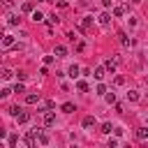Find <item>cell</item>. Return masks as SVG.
Masks as SVG:
<instances>
[{"label": "cell", "mask_w": 148, "mask_h": 148, "mask_svg": "<svg viewBox=\"0 0 148 148\" xmlns=\"http://www.w3.org/2000/svg\"><path fill=\"white\" fill-rule=\"evenodd\" d=\"M79 72H81V69H79V67H76V65H72V67H69V72H67V74H69V76H72V79H76V76H79Z\"/></svg>", "instance_id": "8fae6325"}, {"label": "cell", "mask_w": 148, "mask_h": 148, "mask_svg": "<svg viewBox=\"0 0 148 148\" xmlns=\"http://www.w3.org/2000/svg\"><path fill=\"white\" fill-rule=\"evenodd\" d=\"M16 143H18V136H16V134H12V136H9V148H14Z\"/></svg>", "instance_id": "603a6c76"}, {"label": "cell", "mask_w": 148, "mask_h": 148, "mask_svg": "<svg viewBox=\"0 0 148 148\" xmlns=\"http://www.w3.org/2000/svg\"><path fill=\"white\" fill-rule=\"evenodd\" d=\"M23 12H32V5L30 2H23Z\"/></svg>", "instance_id": "d4e9b609"}, {"label": "cell", "mask_w": 148, "mask_h": 148, "mask_svg": "<svg viewBox=\"0 0 148 148\" xmlns=\"http://www.w3.org/2000/svg\"><path fill=\"white\" fill-rule=\"evenodd\" d=\"M53 53H56L58 58H62V56H67V49H65L62 44H56V51H53Z\"/></svg>", "instance_id": "ba28073f"}, {"label": "cell", "mask_w": 148, "mask_h": 148, "mask_svg": "<svg viewBox=\"0 0 148 148\" xmlns=\"http://www.w3.org/2000/svg\"><path fill=\"white\" fill-rule=\"evenodd\" d=\"M7 23H9V25H16V23H18V16L9 14V16H7Z\"/></svg>", "instance_id": "ac0fdd59"}, {"label": "cell", "mask_w": 148, "mask_h": 148, "mask_svg": "<svg viewBox=\"0 0 148 148\" xmlns=\"http://www.w3.org/2000/svg\"><path fill=\"white\" fill-rule=\"evenodd\" d=\"M118 37H120V44H123V46H130V44H132V42H130V37H127L125 32H118Z\"/></svg>", "instance_id": "30bf717a"}, {"label": "cell", "mask_w": 148, "mask_h": 148, "mask_svg": "<svg viewBox=\"0 0 148 148\" xmlns=\"http://www.w3.org/2000/svg\"><path fill=\"white\" fill-rule=\"evenodd\" d=\"M76 88H79L81 92H88V83H86V81H79V83H76Z\"/></svg>", "instance_id": "d6986e66"}, {"label": "cell", "mask_w": 148, "mask_h": 148, "mask_svg": "<svg viewBox=\"0 0 148 148\" xmlns=\"http://www.w3.org/2000/svg\"><path fill=\"white\" fill-rule=\"evenodd\" d=\"M97 92H99V95H106V86L99 83V86H97Z\"/></svg>", "instance_id": "cb8c5ba5"}, {"label": "cell", "mask_w": 148, "mask_h": 148, "mask_svg": "<svg viewBox=\"0 0 148 148\" xmlns=\"http://www.w3.org/2000/svg\"><path fill=\"white\" fill-rule=\"evenodd\" d=\"M14 118H16V120H18V123H28V120H30V113H28V111H23V109H21V111H18V113H16V116H14Z\"/></svg>", "instance_id": "7a4b0ae2"}, {"label": "cell", "mask_w": 148, "mask_h": 148, "mask_svg": "<svg viewBox=\"0 0 148 148\" xmlns=\"http://www.w3.org/2000/svg\"><path fill=\"white\" fill-rule=\"evenodd\" d=\"M2 5H5V9H9L12 7V0H2Z\"/></svg>", "instance_id": "484cf974"}, {"label": "cell", "mask_w": 148, "mask_h": 148, "mask_svg": "<svg viewBox=\"0 0 148 148\" xmlns=\"http://www.w3.org/2000/svg\"><path fill=\"white\" fill-rule=\"evenodd\" d=\"M39 143H42V146H46V143H49V134H46V132H42V130H39Z\"/></svg>", "instance_id": "9a60e30c"}, {"label": "cell", "mask_w": 148, "mask_h": 148, "mask_svg": "<svg viewBox=\"0 0 148 148\" xmlns=\"http://www.w3.org/2000/svg\"><path fill=\"white\" fill-rule=\"evenodd\" d=\"M123 14H125V7H120V5L113 7V16H123Z\"/></svg>", "instance_id": "e0dca14e"}, {"label": "cell", "mask_w": 148, "mask_h": 148, "mask_svg": "<svg viewBox=\"0 0 148 148\" xmlns=\"http://www.w3.org/2000/svg\"><path fill=\"white\" fill-rule=\"evenodd\" d=\"M104 99H106L109 104H113V102H116V95H113V92H106V95H104Z\"/></svg>", "instance_id": "7402d4cb"}, {"label": "cell", "mask_w": 148, "mask_h": 148, "mask_svg": "<svg viewBox=\"0 0 148 148\" xmlns=\"http://www.w3.org/2000/svg\"><path fill=\"white\" fill-rule=\"evenodd\" d=\"M32 21H35V23H39V21H44V16H42L39 12H32Z\"/></svg>", "instance_id": "ffe728a7"}, {"label": "cell", "mask_w": 148, "mask_h": 148, "mask_svg": "<svg viewBox=\"0 0 148 148\" xmlns=\"http://www.w3.org/2000/svg\"><path fill=\"white\" fill-rule=\"evenodd\" d=\"M2 46H5V49L14 46V35H5V37H2Z\"/></svg>", "instance_id": "8992f818"}, {"label": "cell", "mask_w": 148, "mask_h": 148, "mask_svg": "<svg viewBox=\"0 0 148 148\" xmlns=\"http://www.w3.org/2000/svg\"><path fill=\"white\" fill-rule=\"evenodd\" d=\"M104 67H106V72H113V69H116V60H106Z\"/></svg>", "instance_id": "2e32d148"}, {"label": "cell", "mask_w": 148, "mask_h": 148, "mask_svg": "<svg viewBox=\"0 0 148 148\" xmlns=\"http://www.w3.org/2000/svg\"><path fill=\"white\" fill-rule=\"evenodd\" d=\"M127 99H130V102H136V99H139V90H130V92H127Z\"/></svg>", "instance_id": "7c38bea8"}, {"label": "cell", "mask_w": 148, "mask_h": 148, "mask_svg": "<svg viewBox=\"0 0 148 148\" xmlns=\"http://www.w3.org/2000/svg\"><path fill=\"white\" fill-rule=\"evenodd\" d=\"M14 92H16V95H18V92H25V86H23V83H16V86H14Z\"/></svg>", "instance_id": "44dd1931"}, {"label": "cell", "mask_w": 148, "mask_h": 148, "mask_svg": "<svg viewBox=\"0 0 148 148\" xmlns=\"http://www.w3.org/2000/svg\"><path fill=\"white\" fill-rule=\"evenodd\" d=\"M62 111H65V113H72V111H76V109H74L72 102H65V104H62Z\"/></svg>", "instance_id": "4fadbf2b"}, {"label": "cell", "mask_w": 148, "mask_h": 148, "mask_svg": "<svg viewBox=\"0 0 148 148\" xmlns=\"http://www.w3.org/2000/svg\"><path fill=\"white\" fill-rule=\"evenodd\" d=\"M136 139H139V141H146V139H148V127H139V130H136Z\"/></svg>", "instance_id": "277c9868"}, {"label": "cell", "mask_w": 148, "mask_h": 148, "mask_svg": "<svg viewBox=\"0 0 148 148\" xmlns=\"http://www.w3.org/2000/svg\"><path fill=\"white\" fill-rule=\"evenodd\" d=\"M102 132H104V134H111V132H113V125H111V123H102Z\"/></svg>", "instance_id": "5bb4252c"}, {"label": "cell", "mask_w": 148, "mask_h": 148, "mask_svg": "<svg viewBox=\"0 0 148 148\" xmlns=\"http://www.w3.org/2000/svg\"><path fill=\"white\" fill-rule=\"evenodd\" d=\"M97 21H99L102 25H109V23H111V14H109V12H104V14H99V18H97Z\"/></svg>", "instance_id": "5b68a950"}, {"label": "cell", "mask_w": 148, "mask_h": 148, "mask_svg": "<svg viewBox=\"0 0 148 148\" xmlns=\"http://www.w3.org/2000/svg\"><path fill=\"white\" fill-rule=\"evenodd\" d=\"M53 123H56V113H51V111H46V113H44V125L49 127V125H53Z\"/></svg>", "instance_id": "3957f363"}, {"label": "cell", "mask_w": 148, "mask_h": 148, "mask_svg": "<svg viewBox=\"0 0 148 148\" xmlns=\"http://www.w3.org/2000/svg\"><path fill=\"white\" fill-rule=\"evenodd\" d=\"M81 125H83V127H86V130H88V127H95V118H92V116H86V118H83V123H81Z\"/></svg>", "instance_id": "9c48e42d"}, {"label": "cell", "mask_w": 148, "mask_h": 148, "mask_svg": "<svg viewBox=\"0 0 148 148\" xmlns=\"http://www.w3.org/2000/svg\"><path fill=\"white\" fill-rule=\"evenodd\" d=\"M111 2H113V0H102V5H104V7H111Z\"/></svg>", "instance_id": "4316f807"}, {"label": "cell", "mask_w": 148, "mask_h": 148, "mask_svg": "<svg viewBox=\"0 0 148 148\" xmlns=\"http://www.w3.org/2000/svg\"><path fill=\"white\" fill-rule=\"evenodd\" d=\"M39 102V92L35 95V92H30V95H25V104H37Z\"/></svg>", "instance_id": "52a82bcc"}, {"label": "cell", "mask_w": 148, "mask_h": 148, "mask_svg": "<svg viewBox=\"0 0 148 148\" xmlns=\"http://www.w3.org/2000/svg\"><path fill=\"white\" fill-rule=\"evenodd\" d=\"M104 74H106V67H104V65H102V67H95V72H92V76H95L97 81H102Z\"/></svg>", "instance_id": "6da1fadb"}]
</instances>
